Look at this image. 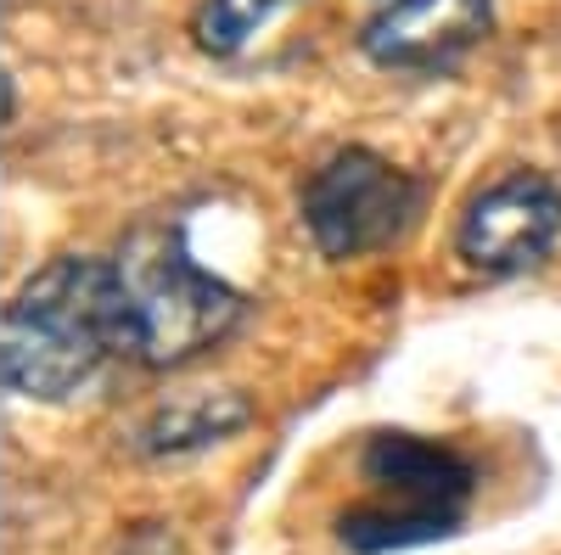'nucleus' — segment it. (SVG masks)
<instances>
[{
  "label": "nucleus",
  "instance_id": "nucleus-1",
  "mask_svg": "<svg viewBox=\"0 0 561 555\" xmlns=\"http://www.w3.org/2000/svg\"><path fill=\"white\" fill-rule=\"evenodd\" d=\"M118 354H135V320L113 258H51L7 309V388L23 398H68Z\"/></svg>",
  "mask_w": 561,
  "mask_h": 555
},
{
  "label": "nucleus",
  "instance_id": "nucleus-2",
  "mask_svg": "<svg viewBox=\"0 0 561 555\" xmlns=\"http://www.w3.org/2000/svg\"><path fill=\"white\" fill-rule=\"evenodd\" d=\"M359 477L370 488L365 505L337 522L354 555H382L449 539L466 517V499L478 488L472 460L449 443L415 438V432H370L359 454Z\"/></svg>",
  "mask_w": 561,
  "mask_h": 555
},
{
  "label": "nucleus",
  "instance_id": "nucleus-3",
  "mask_svg": "<svg viewBox=\"0 0 561 555\" xmlns=\"http://www.w3.org/2000/svg\"><path fill=\"white\" fill-rule=\"evenodd\" d=\"M113 269L129 298L140 365H185L242 320V298L192 258L180 224L135 230L118 247Z\"/></svg>",
  "mask_w": 561,
  "mask_h": 555
},
{
  "label": "nucleus",
  "instance_id": "nucleus-4",
  "mask_svg": "<svg viewBox=\"0 0 561 555\" xmlns=\"http://www.w3.org/2000/svg\"><path fill=\"white\" fill-rule=\"evenodd\" d=\"M415 208H421V180L365 147L337 152L304 185V224L325 258H365L388 247L393 236H404Z\"/></svg>",
  "mask_w": 561,
  "mask_h": 555
},
{
  "label": "nucleus",
  "instance_id": "nucleus-5",
  "mask_svg": "<svg viewBox=\"0 0 561 555\" xmlns=\"http://www.w3.org/2000/svg\"><path fill=\"white\" fill-rule=\"evenodd\" d=\"M561 236V192L545 174H505L460 213L455 253L478 275H523Z\"/></svg>",
  "mask_w": 561,
  "mask_h": 555
},
{
  "label": "nucleus",
  "instance_id": "nucleus-6",
  "mask_svg": "<svg viewBox=\"0 0 561 555\" xmlns=\"http://www.w3.org/2000/svg\"><path fill=\"white\" fill-rule=\"evenodd\" d=\"M494 28V0H388L359 28V45L377 68L444 73Z\"/></svg>",
  "mask_w": 561,
  "mask_h": 555
},
{
  "label": "nucleus",
  "instance_id": "nucleus-7",
  "mask_svg": "<svg viewBox=\"0 0 561 555\" xmlns=\"http://www.w3.org/2000/svg\"><path fill=\"white\" fill-rule=\"evenodd\" d=\"M248 415H253V404L242 393H192V398L158 404L140 421L135 443L147 454H192V449H208L237 427H248Z\"/></svg>",
  "mask_w": 561,
  "mask_h": 555
},
{
  "label": "nucleus",
  "instance_id": "nucleus-8",
  "mask_svg": "<svg viewBox=\"0 0 561 555\" xmlns=\"http://www.w3.org/2000/svg\"><path fill=\"white\" fill-rule=\"evenodd\" d=\"M287 7H298V0H203L197 39H203V51H214V57H237L242 45H248L270 18L287 12Z\"/></svg>",
  "mask_w": 561,
  "mask_h": 555
}]
</instances>
